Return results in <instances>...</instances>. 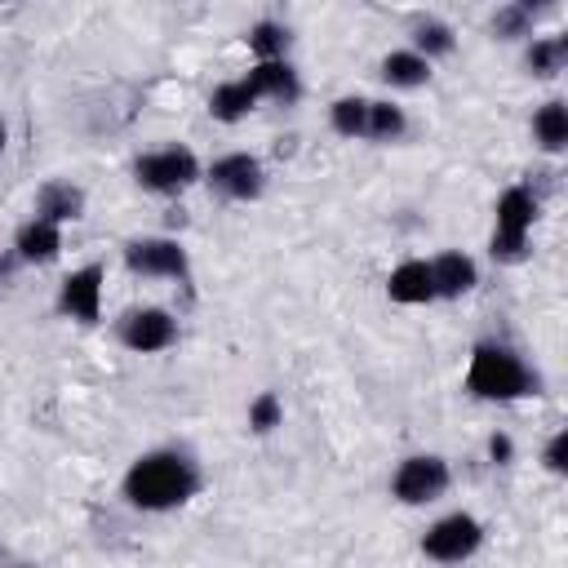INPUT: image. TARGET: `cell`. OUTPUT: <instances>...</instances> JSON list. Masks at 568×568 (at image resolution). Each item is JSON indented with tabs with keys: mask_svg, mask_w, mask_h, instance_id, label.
<instances>
[{
	"mask_svg": "<svg viewBox=\"0 0 568 568\" xmlns=\"http://www.w3.org/2000/svg\"><path fill=\"white\" fill-rule=\"evenodd\" d=\"M120 493L133 510L164 515V510L186 506L200 493V466L182 448H151V453L129 462V470L120 479Z\"/></svg>",
	"mask_w": 568,
	"mask_h": 568,
	"instance_id": "6da1fadb",
	"label": "cell"
},
{
	"mask_svg": "<svg viewBox=\"0 0 568 568\" xmlns=\"http://www.w3.org/2000/svg\"><path fill=\"white\" fill-rule=\"evenodd\" d=\"M537 373L524 364V355L515 346L501 342H475L470 364H466V390L475 399L488 404H510V399H528L537 395Z\"/></svg>",
	"mask_w": 568,
	"mask_h": 568,
	"instance_id": "7a4b0ae2",
	"label": "cell"
},
{
	"mask_svg": "<svg viewBox=\"0 0 568 568\" xmlns=\"http://www.w3.org/2000/svg\"><path fill=\"white\" fill-rule=\"evenodd\" d=\"M204 178V164L195 160L191 146L182 142H169V146H155V151H142L133 160V182L151 195H182L186 186H195Z\"/></svg>",
	"mask_w": 568,
	"mask_h": 568,
	"instance_id": "3957f363",
	"label": "cell"
},
{
	"mask_svg": "<svg viewBox=\"0 0 568 568\" xmlns=\"http://www.w3.org/2000/svg\"><path fill=\"white\" fill-rule=\"evenodd\" d=\"M493 240L488 253L493 262H524L528 257V235L537 222V195L528 186H506L497 195V213H493Z\"/></svg>",
	"mask_w": 568,
	"mask_h": 568,
	"instance_id": "277c9868",
	"label": "cell"
},
{
	"mask_svg": "<svg viewBox=\"0 0 568 568\" xmlns=\"http://www.w3.org/2000/svg\"><path fill=\"white\" fill-rule=\"evenodd\" d=\"M448 484H453V470H448V462L439 453H413V457H404L395 466L390 497L399 506H430V501H439L448 493Z\"/></svg>",
	"mask_w": 568,
	"mask_h": 568,
	"instance_id": "5b68a950",
	"label": "cell"
},
{
	"mask_svg": "<svg viewBox=\"0 0 568 568\" xmlns=\"http://www.w3.org/2000/svg\"><path fill=\"white\" fill-rule=\"evenodd\" d=\"M124 266L142 280H191V257L182 248V240L173 235H138L124 244Z\"/></svg>",
	"mask_w": 568,
	"mask_h": 568,
	"instance_id": "8992f818",
	"label": "cell"
},
{
	"mask_svg": "<svg viewBox=\"0 0 568 568\" xmlns=\"http://www.w3.org/2000/svg\"><path fill=\"white\" fill-rule=\"evenodd\" d=\"M484 546V524L470 510H448L422 532V555L435 564H462Z\"/></svg>",
	"mask_w": 568,
	"mask_h": 568,
	"instance_id": "52a82bcc",
	"label": "cell"
},
{
	"mask_svg": "<svg viewBox=\"0 0 568 568\" xmlns=\"http://www.w3.org/2000/svg\"><path fill=\"white\" fill-rule=\"evenodd\" d=\"M204 182H209L222 200L248 204V200H257V195L266 191V169H262V160L248 155V151H226V155H217V160L204 169Z\"/></svg>",
	"mask_w": 568,
	"mask_h": 568,
	"instance_id": "ba28073f",
	"label": "cell"
},
{
	"mask_svg": "<svg viewBox=\"0 0 568 568\" xmlns=\"http://www.w3.org/2000/svg\"><path fill=\"white\" fill-rule=\"evenodd\" d=\"M115 333H120V346H124V351H133V355H155V351H169V346L178 342V320H173V311H164V306H133V311L115 324Z\"/></svg>",
	"mask_w": 568,
	"mask_h": 568,
	"instance_id": "9c48e42d",
	"label": "cell"
},
{
	"mask_svg": "<svg viewBox=\"0 0 568 568\" xmlns=\"http://www.w3.org/2000/svg\"><path fill=\"white\" fill-rule=\"evenodd\" d=\"M102 266H75L71 275H62L58 284V315L75 320V324H98L102 320Z\"/></svg>",
	"mask_w": 568,
	"mask_h": 568,
	"instance_id": "30bf717a",
	"label": "cell"
},
{
	"mask_svg": "<svg viewBox=\"0 0 568 568\" xmlns=\"http://www.w3.org/2000/svg\"><path fill=\"white\" fill-rule=\"evenodd\" d=\"M430 284H435V297L457 302V297H466V293L479 284V266H475L470 253H462V248H444V253L430 257Z\"/></svg>",
	"mask_w": 568,
	"mask_h": 568,
	"instance_id": "8fae6325",
	"label": "cell"
},
{
	"mask_svg": "<svg viewBox=\"0 0 568 568\" xmlns=\"http://www.w3.org/2000/svg\"><path fill=\"white\" fill-rule=\"evenodd\" d=\"M244 84L257 93V102H262V98H271V102H284V106H293V102L302 98V80H297V67H293L288 58H280V62H253V67L244 71Z\"/></svg>",
	"mask_w": 568,
	"mask_h": 568,
	"instance_id": "7c38bea8",
	"label": "cell"
},
{
	"mask_svg": "<svg viewBox=\"0 0 568 568\" xmlns=\"http://www.w3.org/2000/svg\"><path fill=\"white\" fill-rule=\"evenodd\" d=\"M58 253H62V226L40 222V217H31V222L18 226V235H13V257L18 262L49 266V262H58Z\"/></svg>",
	"mask_w": 568,
	"mask_h": 568,
	"instance_id": "4fadbf2b",
	"label": "cell"
},
{
	"mask_svg": "<svg viewBox=\"0 0 568 568\" xmlns=\"http://www.w3.org/2000/svg\"><path fill=\"white\" fill-rule=\"evenodd\" d=\"M386 297L395 306H426L435 302V284H430V262L408 257L386 275Z\"/></svg>",
	"mask_w": 568,
	"mask_h": 568,
	"instance_id": "5bb4252c",
	"label": "cell"
},
{
	"mask_svg": "<svg viewBox=\"0 0 568 568\" xmlns=\"http://www.w3.org/2000/svg\"><path fill=\"white\" fill-rule=\"evenodd\" d=\"M40 222H53V226H67V222H80L84 217V191L75 182H44L36 191V213Z\"/></svg>",
	"mask_w": 568,
	"mask_h": 568,
	"instance_id": "9a60e30c",
	"label": "cell"
},
{
	"mask_svg": "<svg viewBox=\"0 0 568 568\" xmlns=\"http://www.w3.org/2000/svg\"><path fill=\"white\" fill-rule=\"evenodd\" d=\"M253 111H257V93L244 84V75L213 84V93H209V115H213L217 124H240V120H248Z\"/></svg>",
	"mask_w": 568,
	"mask_h": 568,
	"instance_id": "2e32d148",
	"label": "cell"
},
{
	"mask_svg": "<svg viewBox=\"0 0 568 568\" xmlns=\"http://www.w3.org/2000/svg\"><path fill=\"white\" fill-rule=\"evenodd\" d=\"M532 142L546 151V155H559L568 151V102L564 98H550L532 111Z\"/></svg>",
	"mask_w": 568,
	"mask_h": 568,
	"instance_id": "e0dca14e",
	"label": "cell"
},
{
	"mask_svg": "<svg viewBox=\"0 0 568 568\" xmlns=\"http://www.w3.org/2000/svg\"><path fill=\"white\" fill-rule=\"evenodd\" d=\"M524 67L537 80H550L568 67V36H528L524 44Z\"/></svg>",
	"mask_w": 568,
	"mask_h": 568,
	"instance_id": "ac0fdd59",
	"label": "cell"
},
{
	"mask_svg": "<svg viewBox=\"0 0 568 568\" xmlns=\"http://www.w3.org/2000/svg\"><path fill=\"white\" fill-rule=\"evenodd\" d=\"M377 75H382L390 89H422V84H430V62L417 58L413 49H390V53L377 62Z\"/></svg>",
	"mask_w": 568,
	"mask_h": 568,
	"instance_id": "d6986e66",
	"label": "cell"
},
{
	"mask_svg": "<svg viewBox=\"0 0 568 568\" xmlns=\"http://www.w3.org/2000/svg\"><path fill=\"white\" fill-rule=\"evenodd\" d=\"M244 44H248L253 62H280V58H288L293 31H288L284 22H275V18H262V22H253V27L244 31Z\"/></svg>",
	"mask_w": 568,
	"mask_h": 568,
	"instance_id": "ffe728a7",
	"label": "cell"
},
{
	"mask_svg": "<svg viewBox=\"0 0 568 568\" xmlns=\"http://www.w3.org/2000/svg\"><path fill=\"white\" fill-rule=\"evenodd\" d=\"M408 49L435 67V58H448V53L457 49V31H453L444 18H417V22H413V44H408Z\"/></svg>",
	"mask_w": 568,
	"mask_h": 568,
	"instance_id": "44dd1931",
	"label": "cell"
},
{
	"mask_svg": "<svg viewBox=\"0 0 568 568\" xmlns=\"http://www.w3.org/2000/svg\"><path fill=\"white\" fill-rule=\"evenodd\" d=\"M408 133V115L399 102L390 98H368V124H364V138L368 142H399Z\"/></svg>",
	"mask_w": 568,
	"mask_h": 568,
	"instance_id": "7402d4cb",
	"label": "cell"
},
{
	"mask_svg": "<svg viewBox=\"0 0 568 568\" xmlns=\"http://www.w3.org/2000/svg\"><path fill=\"white\" fill-rule=\"evenodd\" d=\"M328 124H333V133L337 138H364V124H368V98L364 93H342V98H333V106H328Z\"/></svg>",
	"mask_w": 568,
	"mask_h": 568,
	"instance_id": "603a6c76",
	"label": "cell"
},
{
	"mask_svg": "<svg viewBox=\"0 0 568 568\" xmlns=\"http://www.w3.org/2000/svg\"><path fill=\"white\" fill-rule=\"evenodd\" d=\"M488 27H493L497 40H528L532 27H537V9H532V4H519V0L497 4V13H493Z\"/></svg>",
	"mask_w": 568,
	"mask_h": 568,
	"instance_id": "cb8c5ba5",
	"label": "cell"
},
{
	"mask_svg": "<svg viewBox=\"0 0 568 568\" xmlns=\"http://www.w3.org/2000/svg\"><path fill=\"white\" fill-rule=\"evenodd\" d=\"M280 422H284V399L275 390H257L253 404H248V430L253 435H271Z\"/></svg>",
	"mask_w": 568,
	"mask_h": 568,
	"instance_id": "d4e9b609",
	"label": "cell"
},
{
	"mask_svg": "<svg viewBox=\"0 0 568 568\" xmlns=\"http://www.w3.org/2000/svg\"><path fill=\"white\" fill-rule=\"evenodd\" d=\"M541 466H546L555 479L568 475V430H555V435L546 439V448H541Z\"/></svg>",
	"mask_w": 568,
	"mask_h": 568,
	"instance_id": "484cf974",
	"label": "cell"
},
{
	"mask_svg": "<svg viewBox=\"0 0 568 568\" xmlns=\"http://www.w3.org/2000/svg\"><path fill=\"white\" fill-rule=\"evenodd\" d=\"M488 457H493L497 466H510V462H515V439H510L506 430H493V435H488Z\"/></svg>",
	"mask_w": 568,
	"mask_h": 568,
	"instance_id": "4316f807",
	"label": "cell"
},
{
	"mask_svg": "<svg viewBox=\"0 0 568 568\" xmlns=\"http://www.w3.org/2000/svg\"><path fill=\"white\" fill-rule=\"evenodd\" d=\"M4 146H9V129H4V120H0V155H4Z\"/></svg>",
	"mask_w": 568,
	"mask_h": 568,
	"instance_id": "83f0119b",
	"label": "cell"
},
{
	"mask_svg": "<svg viewBox=\"0 0 568 568\" xmlns=\"http://www.w3.org/2000/svg\"><path fill=\"white\" fill-rule=\"evenodd\" d=\"M0 275H9V262H4V257H0Z\"/></svg>",
	"mask_w": 568,
	"mask_h": 568,
	"instance_id": "f1b7e54d",
	"label": "cell"
},
{
	"mask_svg": "<svg viewBox=\"0 0 568 568\" xmlns=\"http://www.w3.org/2000/svg\"><path fill=\"white\" fill-rule=\"evenodd\" d=\"M18 568H36V564H18Z\"/></svg>",
	"mask_w": 568,
	"mask_h": 568,
	"instance_id": "f546056e",
	"label": "cell"
}]
</instances>
